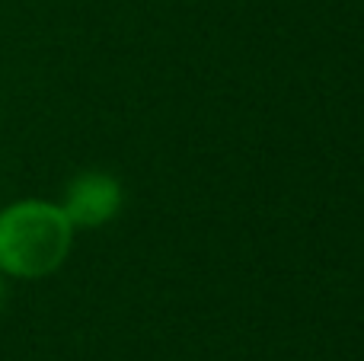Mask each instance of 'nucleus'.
Wrapping results in <instances>:
<instances>
[{
  "instance_id": "1",
  "label": "nucleus",
  "mask_w": 364,
  "mask_h": 361,
  "mask_svg": "<svg viewBox=\"0 0 364 361\" xmlns=\"http://www.w3.org/2000/svg\"><path fill=\"white\" fill-rule=\"evenodd\" d=\"M74 243V224L61 205L26 198L0 211V272L42 279L64 266Z\"/></svg>"
},
{
  "instance_id": "2",
  "label": "nucleus",
  "mask_w": 364,
  "mask_h": 361,
  "mask_svg": "<svg viewBox=\"0 0 364 361\" xmlns=\"http://www.w3.org/2000/svg\"><path fill=\"white\" fill-rule=\"evenodd\" d=\"M122 208V185L109 173H80L64 192L61 211L74 227H102Z\"/></svg>"
},
{
  "instance_id": "3",
  "label": "nucleus",
  "mask_w": 364,
  "mask_h": 361,
  "mask_svg": "<svg viewBox=\"0 0 364 361\" xmlns=\"http://www.w3.org/2000/svg\"><path fill=\"white\" fill-rule=\"evenodd\" d=\"M4 301H6V288H4V281H0V311H4Z\"/></svg>"
}]
</instances>
